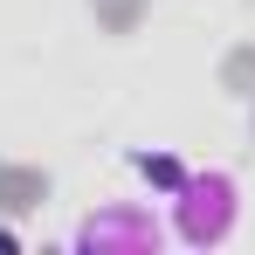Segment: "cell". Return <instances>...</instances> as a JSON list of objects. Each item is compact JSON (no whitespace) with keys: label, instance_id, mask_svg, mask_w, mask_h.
<instances>
[{"label":"cell","instance_id":"6da1fadb","mask_svg":"<svg viewBox=\"0 0 255 255\" xmlns=\"http://www.w3.org/2000/svg\"><path fill=\"white\" fill-rule=\"evenodd\" d=\"M242 214H249V193H242V179H235V166H186L179 179L166 186V228L179 249H228L235 235H242Z\"/></svg>","mask_w":255,"mask_h":255},{"label":"cell","instance_id":"7a4b0ae2","mask_svg":"<svg viewBox=\"0 0 255 255\" xmlns=\"http://www.w3.org/2000/svg\"><path fill=\"white\" fill-rule=\"evenodd\" d=\"M69 249H97V255H159L172 249L166 214H152V200H111V207L83 214L69 228Z\"/></svg>","mask_w":255,"mask_h":255},{"label":"cell","instance_id":"3957f363","mask_svg":"<svg viewBox=\"0 0 255 255\" xmlns=\"http://www.w3.org/2000/svg\"><path fill=\"white\" fill-rule=\"evenodd\" d=\"M131 172H138V179H145V186H152V193L166 200V186L179 179V172H186V159H172V152H145V145H131Z\"/></svg>","mask_w":255,"mask_h":255}]
</instances>
